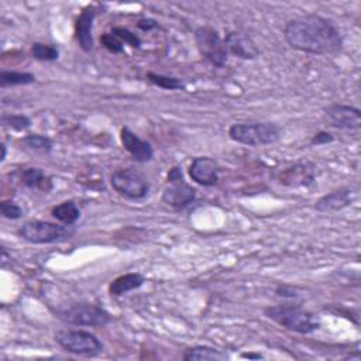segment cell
Segmentation results:
<instances>
[{
  "label": "cell",
  "mask_w": 361,
  "mask_h": 361,
  "mask_svg": "<svg viewBox=\"0 0 361 361\" xmlns=\"http://www.w3.org/2000/svg\"><path fill=\"white\" fill-rule=\"evenodd\" d=\"M291 48L315 55H337L344 41L336 24L319 15H306L290 20L284 27Z\"/></svg>",
  "instance_id": "6da1fadb"
},
{
  "label": "cell",
  "mask_w": 361,
  "mask_h": 361,
  "mask_svg": "<svg viewBox=\"0 0 361 361\" xmlns=\"http://www.w3.org/2000/svg\"><path fill=\"white\" fill-rule=\"evenodd\" d=\"M264 316L287 330L305 336L312 334L320 329L319 316L301 305L284 304L268 306L264 309Z\"/></svg>",
  "instance_id": "7a4b0ae2"
},
{
  "label": "cell",
  "mask_w": 361,
  "mask_h": 361,
  "mask_svg": "<svg viewBox=\"0 0 361 361\" xmlns=\"http://www.w3.org/2000/svg\"><path fill=\"white\" fill-rule=\"evenodd\" d=\"M229 137L243 146L260 147L271 146L280 141L281 129L269 122H246L234 123L229 129Z\"/></svg>",
  "instance_id": "3957f363"
},
{
  "label": "cell",
  "mask_w": 361,
  "mask_h": 361,
  "mask_svg": "<svg viewBox=\"0 0 361 361\" xmlns=\"http://www.w3.org/2000/svg\"><path fill=\"white\" fill-rule=\"evenodd\" d=\"M197 199V190L190 185L180 167H172L167 175V184L162 192V202L174 211H184Z\"/></svg>",
  "instance_id": "277c9868"
},
{
  "label": "cell",
  "mask_w": 361,
  "mask_h": 361,
  "mask_svg": "<svg viewBox=\"0 0 361 361\" xmlns=\"http://www.w3.org/2000/svg\"><path fill=\"white\" fill-rule=\"evenodd\" d=\"M75 233L73 226L58 225L47 220H30L26 222L17 234L30 244H51L66 239H71Z\"/></svg>",
  "instance_id": "5b68a950"
},
{
  "label": "cell",
  "mask_w": 361,
  "mask_h": 361,
  "mask_svg": "<svg viewBox=\"0 0 361 361\" xmlns=\"http://www.w3.org/2000/svg\"><path fill=\"white\" fill-rule=\"evenodd\" d=\"M57 316L72 326L104 327L112 322L111 313L94 304H75L57 311Z\"/></svg>",
  "instance_id": "8992f818"
},
{
  "label": "cell",
  "mask_w": 361,
  "mask_h": 361,
  "mask_svg": "<svg viewBox=\"0 0 361 361\" xmlns=\"http://www.w3.org/2000/svg\"><path fill=\"white\" fill-rule=\"evenodd\" d=\"M111 185L113 191L125 199L140 201L150 192L147 178L134 168H122L111 175Z\"/></svg>",
  "instance_id": "52a82bcc"
},
{
  "label": "cell",
  "mask_w": 361,
  "mask_h": 361,
  "mask_svg": "<svg viewBox=\"0 0 361 361\" xmlns=\"http://www.w3.org/2000/svg\"><path fill=\"white\" fill-rule=\"evenodd\" d=\"M55 341L62 350L75 355L95 357L104 351V343L86 330H59L55 333Z\"/></svg>",
  "instance_id": "ba28073f"
},
{
  "label": "cell",
  "mask_w": 361,
  "mask_h": 361,
  "mask_svg": "<svg viewBox=\"0 0 361 361\" xmlns=\"http://www.w3.org/2000/svg\"><path fill=\"white\" fill-rule=\"evenodd\" d=\"M195 44L205 61L215 68H225L229 59L225 41L213 27L202 26L195 31Z\"/></svg>",
  "instance_id": "9c48e42d"
},
{
  "label": "cell",
  "mask_w": 361,
  "mask_h": 361,
  "mask_svg": "<svg viewBox=\"0 0 361 361\" xmlns=\"http://www.w3.org/2000/svg\"><path fill=\"white\" fill-rule=\"evenodd\" d=\"M325 120L327 126L337 130H358L361 127V111L350 105L333 104L325 108Z\"/></svg>",
  "instance_id": "30bf717a"
},
{
  "label": "cell",
  "mask_w": 361,
  "mask_h": 361,
  "mask_svg": "<svg viewBox=\"0 0 361 361\" xmlns=\"http://www.w3.org/2000/svg\"><path fill=\"white\" fill-rule=\"evenodd\" d=\"M188 174L195 184L209 188L218 184L220 167L211 157H197L192 160Z\"/></svg>",
  "instance_id": "8fae6325"
},
{
  "label": "cell",
  "mask_w": 361,
  "mask_h": 361,
  "mask_svg": "<svg viewBox=\"0 0 361 361\" xmlns=\"http://www.w3.org/2000/svg\"><path fill=\"white\" fill-rule=\"evenodd\" d=\"M98 15V8L95 5L86 6L76 19L75 23V38L79 47L85 52L94 50V22Z\"/></svg>",
  "instance_id": "7c38bea8"
},
{
  "label": "cell",
  "mask_w": 361,
  "mask_h": 361,
  "mask_svg": "<svg viewBox=\"0 0 361 361\" xmlns=\"http://www.w3.org/2000/svg\"><path fill=\"white\" fill-rule=\"evenodd\" d=\"M223 41L227 52L236 58L251 61L260 57V50L255 43L240 31H229Z\"/></svg>",
  "instance_id": "4fadbf2b"
},
{
  "label": "cell",
  "mask_w": 361,
  "mask_h": 361,
  "mask_svg": "<svg viewBox=\"0 0 361 361\" xmlns=\"http://www.w3.org/2000/svg\"><path fill=\"white\" fill-rule=\"evenodd\" d=\"M120 140L125 150L130 154V157L140 164L148 162L154 158V148L151 143L140 139L134 132L129 127H123L120 132Z\"/></svg>",
  "instance_id": "5bb4252c"
},
{
  "label": "cell",
  "mask_w": 361,
  "mask_h": 361,
  "mask_svg": "<svg viewBox=\"0 0 361 361\" xmlns=\"http://www.w3.org/2000/svg\"><path fill=\"white\" fill-rule=\"evenodd\" d=\"M358 194L353 188H340L336 191H332L330 194L323 195L316 204L315 209L322 213H330V212H339L343 211L354 204Z\"/></svg>",
  "instance_id": "9a60e30c"
},
{
  "label": "cell",
  "mask_w": 361,
  "mask_h": 361,
  "mask_svg": "<svg viewBox=\"0 0 361 361\" xmlns=\"http://www.w3.org/2000/svg\"><path fill=\"white\" fill-rule=\"evenodd\" d=\"M281 184L288 187H309L315 183V174L312 168H308L306 164H297L291 168H287L281 176Z\"/></svg>",
  "instance_id": "2e32d148"
},
{
  "label": "cell",
  "mask_w": 361,
  "mask_h": 361,
  "mask_svg": "<svg viewBox=\"0 0 361 361\" xmlns=\"http://www.w3.org/2000/svg\"><path fill=\"white\" fill-rule=\"evenodd\" d=\"M22 184L29 190L50 194L54 190L52 178L47 175L41 168H27L22 172Z\"/></svg>",
  "instance_id": "e0dca14e"
},
{
  "label": "cell",
  "mask_w": 361,
  "mask_h": 361,
  "mask_svg": "<svg viewBox=\"0 0 361 361\" xmlns=\"http://www.w3.org/2000/svg\"><path fill=\"white\" fill-rule=\"evenodd\" d=\"M146 283V278L140 273H129L118 277L109 285V294L112 297H123L127 292L139 290Z\"/></svg>",
  "instance_id": "ac0fdd59"
},
{
  "label": "cell",
  "mask_w": 361,
  "mask_h": 361,
  "mask_svg": "<svg viewBox=\"0 0 361 361\" xmlns=\"http://www.w3.org/2000/svg\"><path fill=\"white\" fill-rule=\"evenodd\" d=\"M183 358L185 361H195V360H199V361H220V360H227L229 355L226 353H223L222 350H218L215 347H211V346H194V347H190L184 351L183 354Z\"/></svg>",
  "instance_id": "d6986e66"
},
{
  "label": "cell",
  "mask_w": 361,
  "mask_h": 361,
  "mask_svg": "<svg viewBox=\"0 0 361 361\" xmlns=\"http://www.w3.org/2000/svg\"><path fill=\"white\" fill-rule=\"evenodd\" d=\"M51 215L61 225L73 226L80 218V211L73 201H65V202L54 206L51 211Z\"/></svg>",
  "instance_id": "ffe728a7"
},
{
  "label": "cell",
  "mask_w": 361,
  "mask_h": 361,
  "mask_svg": "<svg viewBox=\"0 0 361 361\" xmlns=\"http://www.w3.org/2000/svg\"><path fill=\"white\" fill-rule=\"evenodd\" d=\"M36 82V76L30 72L19 71H2L0 72V86L12 87V86H26Z\"/></svg>",
  "instance_id": "44dd1931"
},
{
  "label": "cell",
  "mask_w": 361,
  "mask_h": 361,
  "mask_svg": "<svg viewBox=\"0 0 361 361\" xmlns=\"http://www.w3.org/2000/svg\"><path fill=\"white\" fill-rule=\"evenodd\" d=\"M20 143L26 150L41 154H50L54 148V141L43 134H27L20 140Z\"/></svg>",
  "instance_id": "7402d4cb"
},
{
  "label": "cell",
  "mask_w": 361,
  "mask_h": 361,
  "mask_svg": "<svg viewBox=\"0 0 361 361\" xmlns=\"http://www.w3.org/2000/svg\"><path fill=\"white\" fill-rule=\"evenodd\" d=\"M147 79L150 83L165 89V90H180L185 89V83L180 80L179 78L175 76H168V75H161V73H155V72H147Z\"/></svg>",
  "instance_id": "603a6c76"
},
{
  "label": "cell",
  "mask_w": 361,
  "mask_h": 361,
  "mask_svg": "<svg viewBox=\"0 0 361 361\" xmlns=\"http://www.w3.org/2000/svg\"><path fill=\"white\" fill-rule=\"evenodd\" d=\"M31 55L37 61L52 62V61H57L59 58V50L52 44L34 43L31 45Z\"/></svg>",
  "instance_id": "cb8c5ba5"
},
{
  "label": "cell",
  "mask_w": 361,
  "mask_h": 361,
  "mask_svg": "<svg viewBox=\"0 0 361 361\" xmlns=\"http://www.w3.org/2000/svg\"><path fill=\"white\" fill-rule=\"evenodd\" d=\"M2 126L13 132H24L31 127V120L26 115H3Z\"/></svg>",
  "instance_id": "d4e9b609"
},
{
  "label": "cell",
  "mask_w": 361,
  "mask_h": 361,
  "mask_svg": "<svg viewBox=\"0 0 361 361\" xmlns=\"http://www.w3.org/2000/svg\"><path fill=\"white\" fill-rule=\"evenodd\" d=\"M113 36H116L123 44H129L133 48H140L141 47V40L137 34H134L132 30H129L127 27H113L111 31Z\"/></svg>",
  "instance_id": "484cf974"
},
{
  "label": "cell",
  "mask_w": 361,
  "mask_h": 361,
  "mask_svg": "<svg viewBox=\"0 0 361 361\" xmlns=\"http://www.w3.org/2000/svg\"><path fill=\"white\" fill-rule=\"evenodd\" d=\"M0 212L2 216L9 220H17L23 218V209L13 201H3L0 204Z\"/></svg>",
  "instance_id": "4316f807"
},
{
  "label": "cell",
  "mask_w": 361,
  "mask_h": 361,
  "mask_svg": "<svg viewBox=\"0 0 361 361\" xmlns=\"http://www.w3.org/2000/svg\"><path fill=\"white\" fill-rule=\"evenodd\" d=\"M101 44L108 50L111 51L112 54H122L125 51V45L123 43L116 37L113 36L112 33H105L101 36Z\"/></svg>",
  "instance_id": "83f0119b"
},
{
  "label": "cell",
  "mask_w": 361,
  "mask_h": 361,
  "mask_svg": "<svg viewBox=\"0 0 361 361\" xmlns=\"http://www.w3.org/2000/svg\"><path fill=\"white\" fill-rule=\"evenodd\" d=\"M333 141H334V136L332 133H327V132H318L311 139V144L316 146V147L318 146H325V144H329V143H333Z\"/></svg>",
  "instance_id": "f1b7e54d"
},
{
  "label": "cell",
  "mask_w": 361,
  "mask_h": 361,
  "mask_svg": "<svg viewBox=\"0 0 361 361\" xmlns=\"http://www.w3.org/2000/svg\"><path fill=\"white\" fill-rule=\"evenodd\" d=\"M137 27L143 31H153L155 29H160V24L157 20L154 19H150V17H144V19H140L137 22Z\"/></svg>",
  "instance_id": "f546056e"
},
{
  "label": "cell",
  "mask_w": 361,
  "mask_h": 361,
  "mask_svg": "<svg viewBox=\"0 0 361 361\" xmlns=\"http://www.w3.org/2000/svg\"><path fill=\"white\" fill-rule=\"evenodd\" d=\"M276 294L278 297H284V298H295L298 294H297V288L294 287H288V285H280L276 291Z\"/></svg>",
  "instance_id": "4dcf8cb0"
},
{
  "label": "cell",
  "mask_w": 361,
  "mask_h": 361,
  "mask_svg": "<svg viewBox=\"0 0 361 361\" xmlns=\"http://www.w3.org/2000/svg\"><path fill=\"white\" fill-rule=\"evenodd\" d=\"M0 148H2V157H0V162H5L6 155H8V147H6L5 143H2V146H0Z\"/></svg>",
  "instance_id": "1f68e13d"
},
{
  "label": "cell",
  "mask_w": 361,
  "mask_h": 361,
  "mask_svg": "<svg viewBox=\"0 0 361 361\" xmlns=\"http://www.w3.org/2000/svg\"><path fill=\"white\" fill-rule=\"evenodd\" d=\"M241 357H244V358H257V360L262 358L261 354H253V353H243Z\"/></svg>",
  "instance_id": "d6a6232c"
}]
</instances>
